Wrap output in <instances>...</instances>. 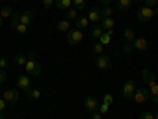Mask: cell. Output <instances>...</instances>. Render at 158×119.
<instances>
[{"mask_svg": "<svg viewBox=\"0 0 158 119\" xmlns=\"http://www.w3.org/2000/svg\"><path fill=\"white\" fill-rule=\"evenodd\" d=\"M90 119H103V114L98 113V111H94V113H92V116H90Z\"/></svg>", "mask_w": 158, "mask_h": 119, "instance_id": "cell-39", "label": "cell"}, {"mask_svg": "<svg viewBox=\"0 0 158 119\" xmlns=\"http://www.w3.org/2000/svg\"><path fill=\"white\" fill-rule=\"evenodd\" d=\"M100 25H101L103 30H111L114 25H115V21H114L112 18H103V19L100 21Z\"/></svg>", "mask_w": 158, "mask_h": 119, "instance_id": "cell-15", "label": "cell"}, {"mask_svg": "<svg viewBox=\"0 0 158 119\" xmlns=\"http://www.w3.org/2000/svg\"><path fill=\"white\" fill-rule=\"evenodd\" d=\"M100 2H101L103 5H106V7H108V5H109V3L112 2V0H100Z\"/></svg>", "mask_w": 158, "mask_h": 119, "instance_id": "cell-41", "label": "cell"}, {"mask_svg": "<svg viewBox=\"0 0 158 119\" xmlns=\"http://www.w3.org/2000/svg\"><path fill=\"white\" fill-rule=\"evenodd\" d=\"M103 49H104V46L98 42L94 48H92V54H95V56H98V54H101V52H103Z\"/></svg>", "mask_w": 158, "mask_h": 119, "instance_id": "cell-27", "label": "cell"}, {"mask_svg": "<svg viewBox=\"0 0 158 119\" xmlns=\"http://www.w3.org/2000/svg\"><path fill=\"white\" fill-rule=\"evenodd\" d=\"M131 51H135L133 43H127V45H125V48H123V52H131Z\"/></svg>", "mask_w": 158, "mask_h": 119, "instance_id": "cell-38", "label": "cell"}, {"mask_svg": "<svg viewBox=\"0 0 158 119\" xmlns=\"http://www.w3.org/2000/svg\"><path fill=\"white\" fill-rule=\"evenodd\" d=\"M84 105H85V108L89 110V111H98V107H100V103H98V99H95V97H87L85 99V102H84Z\"/></svg>", "mask_w": 158, "mask_h": 119, "instance_id": "cell-11", "label": "cell"}, {"mask_svg": "<svg viewBox=\"0 0 158 119\" xmlns=\"http://www.w3.org/2000/svg\"><path fill=\"white\" fill-rule=\"evenodd\" d=\"M131 2H141V0H131Z\"/></svg>", "mask_w": 158, "mask_h": 119, "instance_id": "cell-46", "label": "cell"}, {"mask_svg": "<svg viewBox=\"0 0 158 119\" xmlns=\"http://www.w3.org/2000/svg\"><path fill=\"white\" fill-rule=\"evenodd\" d=\"M135 90H136V86L133 81H127L123 84V90H122V94L125 99H133V94H135Z\"/></svg>", "mask_w": 158, "mask_h": 119, "instance_id": "cell-10", "label": "cell"}, {"mask_svg": "<svg viewBox=\"0 0 158 119\" xmlns=\"http://www.w3.org/2000/svg\"><path fill=\"white\" fill-rule=\"evenodd\" d=\"M153 16H155V10H153V8L142 7V8H139V10H138V19H139V21H142V22L150 21Z\"/></svg>", "mask_w": 158, "mask_h": 119, "instance_id": "cell-5", "label": "cell"}, {"mask_svg": "<svg viewBox=\"0 0 158 119\" xmlns=\"http://www.w3.org/2000/svg\"><path fill=\"white\" fill-rule=\"evenodd\" d=\"M27 94H29V99H32V100H40V99H41V90H40V89H33L32 87Z\"/></svg>", "mask_w": 158, "mask_h": 119, "instance_id": "cell-22", "label": "cell"}, {"mask_svg": "<svg viewBox=\"0 0 158 119\" xmlns=\"http://www.w3.org/2000/svg\"><path fill=\"white\" fill-rule=\"evenodd\" d=\"M144 7H149V8H156L158 7V0H144Z\"/></svg>", "mask_w": 158, "mask_h": 119, "instance_id": "cell-32", "label": "cell"}, {"mask_svg": "<svg viewBox=\"0 0 158 119\" xmlns=\"http://www.w3.org/2000/svg\"><path fill=\"white\" fill-rule=\"evenodd\" d=\"M67 42L68 45L74 46V45H79L82 42V32L79 30V29H73L70 32H67Z\"/></svg>", "mask_w": 158, "mask_h": 119, "instance_id": "cell-4", "label": "cell"}, {"mask_svg": "<svg viewBox=\"0 0 158 119\" xmlns=\"http://www.w3.org/2000/svg\"><path fill=\"white\" fill-rule=\"evenodd\" d=\"M19 21H21V15H19L18 11H16V13H13V16L10 18V27H11V29H15L16 25L19 24Z\"/></svg>", "mask_w": 158, "mask_h": 119, "instance_id": "cell-21", "label": "cell"}, {"mask_svg": "<svg viewBox=\"0 0 158 119\" xmlns=\"http://www.w3.org/2000/svg\"><path fill=\"white\" fill-rule=\"evenodd\" d=\"M133 48L138 49V51H146L149 48V43H147L146 38H136L133 42Z\"/></svg>", "mask_w": 158, "mask_h": 119, "instance_id": "cell-13", "label": "cell"}, {"mask_svg": "<svg viewBox=\"0 0 158 119\" xmlns=\"http://www.w3.org/2000/svg\"><path fill=\"white\" fill-rule=\"evenodd\" d=\"M2 25H3V19H2V18H0V27H2Z\"/></svg>", "mask_w": 158, "mask_h": 119, "instance_id": "cell-42", "label": "cell"}, {"mask_svg": "<svg viewBox=\"0 0 158 119\" xmlns=\"http://www.w3.org/2000/svg\"><path fill=\"white\" fill-rule=\"evenodd\" d=\"M87 19L89 22H100L103 19V13H101V8L98 7H94L90 11H89V15H87Z\"/></svg>", "mask_w": 158, "mask_h": 119, "instance_id": "cell-9", "label": "cell"}, {"mask_svg": "<svg viewBox=\"0 0 158 119\" xmlns=\"http://www.w3.org/2000/svg\"><path fill=\"white\" fill-rule=\"evenodd\" d=\"M103 29H101V25H95V27L94 29H92V37H94V38H97V40H100V37L103 35Z\"/></svg>", "mask_w": 158, "mask_h": 119, "instance_id": "cell-24", "label": "cell"}, {"mask_svg": "<svg viewBox=\"0 0 158 119\" xmlns=\"http://www.w3.org/2000/svg\"><path fill=\"white\" fill-rule=\"evenodd\" d=\"M155 15H158V7L155 8Z\"/></svg>", "mask_w": 158, "mask_h": 119, "instance_id": "cell-44", "label": "cell"}, {"mask_svg": "<svg viewBox=\"0 0 158 119\" xmlns=\"http://www.w3.org/2000/svg\"><path fill=\"white\" fill-rule=\"evenodd\" d=\"M108 110H109V105H108V103H104V102L98 107V113H101V114H106Z\"/></svg>", "mask_w": 158, "mask_h": 119, "instance_id": "cell-31", "label": "cell"}, {"mask_svg": "<svg viewBox=\"0 0 158 119\" xmlns=\"http://www.w3.org/2000/svg\"><path fill=\"white\" fill-rule=\"evenodd\" d=\"M139 119H155V116H153L150 111H146V113H142V114L139 116Z\"/></svg>", "mask_w": 158, "mask_h": 119, "instance_id": "cell-35", "label": "cell"}, {"mask_svg": "<svg viewBox=\"0 0 158 119\" xmlns=\"http://www.w3.org/2000/svg\"><path fill=\"white\" fill-rule=\"evenodd\" d=\"M0 119H5V116H3L2 113H0Z\"/></svg>", "mask_w": 158, "mask_h": 119, "instance_id": "cell-43", "label": "cell"}, {"mask_svg": "<svg viewBox=\"0 0 158 119\" xmlns=\"http://www.w3.org/2000/svg\"><path fill=\"white\" fill-rule=\"evenodd\" d=\"M5 81H6V73L3 68H0V84H3Z\"/></svg>", "mask_w": 158, "mask_h": 119, "instance_id": "cell-37", "label": "cell"}, {"mask_svg": "<svg viewBox=\"0 0 158 119\" xmlns=\"http://www.w3.org/2000/svg\"><path fill=\"white\" fill-rule=\"evenodd\" d=\"M123 38H125L127 43H131V42H135V40H136L135 38V32L131 30V29H128V27L123 30Z\"/></svg>", "mask_w": 158, "mask_h": 119, "instance_id": "cell-20", "label": "cell"}, {"mask_svg": "<svg viewBox=\"0 0 158 119\" xmlns=\"http://www.w3.org/2000/svg\"><path fill=\"white\" fill-rule=\"evenodd\" d=\"M41 2H43V7H44L46 10H51L52 7H54L56 0H41Z\"/></svg>", "mask_w": 158, "mask_h": 119, "instance_id": "cell-33", "label": "cell"}, {"mask_svg": "<svg viewBox=\"0 0 158 119\" xmlns=\"http://www.w3.org/2000/svg\"><path fill=\"white\" fill-rule=\"evenodd\" d=\"M35 54H30V60H27L25 62V70H27V73H30L32 76H38L40 73H41V64L40 62H36L35 59Z\"/></svg>", "mask_w": 158, "mask_h": 119, "instance_id": "cell-2", "label": "cell"}, {"mask_svg": "<svg viewBox=\"0 0 158 119\" xmlns=\"http://www.w3.org/2000/svg\"><path fill=\"white\" fill-rule=\"evenodd\" d=\"M101 13H103V18H112V13H114V10L108 5V7H104L103 10H101Z\"/></svg>", "mask_w": 158, "mask_h": 119, "instance_id": "cell-28", "label": "cell"}, {"mask_svg": "<svg viewBox=\"0 0 158 119\" xmlns=\"http://www.w3.org/2000/svg\"><path fill=\"white\" fill-rule=\"evenodd\" d=\"M153 116H155V119H158V113H155V114H153Z\"/></svg>", "mask_w": 158, "mask_h": 119, "instance_id": "cell-45", "label": "cell"}, {"mask_svg": "<svg viewBox=\"0 0 158 119\" xmlns=\"http://www.w3.org/2000/svg\"><path fill=\"white\" fill-rule=\"evenodd\" d=\"M8 65H10V60H8L6 57L0 59V68H5V67H8Z\"/></svg>", "mask_w": 158, "mask_h": 119, "instance_id": "cell-36", "label": "cell"}, {"mask_svg": "<svg viewBox=\"0 0 158 119\" xmlns=\"http://www.w3.org/2000/svg\"><path fill=\"white\" fill-rule=\"evenodd\" d=\"M18 87L21 90H27V92L32 89V81H30L29 75H19L18 76Z\"/></svg>", "mask_w": 158, "mask_h": 119, "instance_id": "cell-7", "label": "cell"}, {"mask_svg": "<svg viewBox=\"0 0 158 119\" xmlns=\"http://www.w3.org/2000/svg\"><path fill=\"white\" fill-rule=\"evenodd\" d=\"M142 78L146 84L149 86V90H150V102L152 103H158V84L155 81V76L153 73L149 70V68H144L142 70Z\"/></svg>", "mask_w": 158, "mask_h": 119, "instance_id": "cell-1", "label": "cell"}, {"mask_svg": "<svg viewBox=\"0 0 158 119\" xmlns=\"http://www.w3.org/2000/svg\"><path fill=\"white\" fill-rule=\"evenodd\" d=\"M27 60H29V57L25 56V54H18L16 59H15L16 65H25V62H27Z\"/></svg>", "mask_w": 158, "mask_h": 119, "instance_id": "cell-26", "label": "cell"}, {"mask_svg": "<svg viewBox=\"0 0 158 119\" xmlns=\"http://www.w3.org/2000/svg\"><path fill=\"white\" fill-rule=\"evenodd\" d=\"M73 5H74V8L76 10H84L85 8V0H73Z\"/></svg>", "mask_w": 158, "mask_h": 119, "instance_id": "cell-29", "label": "cell"}, {"mask_svg": "<svg viewBox=\"0 0 158 119\" xmlns=\"http://www.w3.org/2000/svg\"><path fill=\"white\" fill-rule=\"evenodd\" d=\"M111 37H112V29H111V30H106V32H103V35L100 37V43H101L103 46L109 45V43H111Z\"/></svg>", "mask_w": 158, "mask_h": 119, "instance_id": "cell-17", "label": "cell"}, {"mask_svg": "<svg viewBox=\"0 0 158 119\" xmlns=\"http://www.w3.org/2000/svg\"><path fill=\"white\" fill-rule=\"evenodd\" d=\"M21 24H24V25H30L32 22H33V13L32 11H24V13H21V21H19Z\"/></svg>", "mask_w": 158, "mask_h": 119, "instance_id": "cell-12", "label": "cell"}, {"mask_svg": "<svg viewBox=\"0 0 158 119\" xmlns=\"http://www.w3.org/2000/svg\"><path fill=\"white\" fill-rule=\"evenodd\" d=\"M94 62H95L97 67L101 68V70L108 68L109 65H111V59H109L108 56H104V54H98V56H95V57H94Z\"/></svg>", "mask_w": 158, "mask_h": 119, "instance_id": "cell-8", "label": "cell"}, {"mask_svg": "<svg viewBox=\"0 0 158 119\" xmlns=\"http://www.w3.org/2000/svg\"><path fill=\"white\" fill-rule=\"evenodd\" d=\"M56 5H57L60 10H65V11H67L68 8H71L73 0H56Z\"/></svg>", "mask_w": 158, "mask_h": 119, "instance_id": "cell-18", "label": "cell"}, {"mask_svg": "<svg viewBox=\"0 0 158 119\" xmlns=\"http://www.w3.org/2000/svg\"><path fill=\"white\" fill-rule=\"evenodd\" d=\"M13 13H15V11H13L11 7H3L2 10H0V18H2V19H8V18L13 16Z\"/></svg>", "mask_w": 158, "mask_h": 119, "instance_id": "cell-19", "label": "cell"}, {"mask_svg": "<svg viewBox=\"0 0 158 119\" xmlns=\"http://www.w3.org/2000/svg\"><path fill=\"white\" fill-rule=\"evenodd\" d=\"M6 108V102L3 100V97H0V111H5Z\"/></svg>", "mask_w": 158, "mask_h": 119, "instance_id": "cell-40", "label": "cell"}, {"mask_svg": "<svg viewBox=\"0 0 158 119\" xmlns=\"http://www.w3.org/2000/svg\"><path fill=\"white\" fill-rule=\"evenodd\" d=\"M87 25H89V19H87V18H79V19L76 21V29H79V30L85 29Z\"/></svg>", "mask_w": 158, "mask_h": 119, "instance_id": "cell-23", "label": "cell"}, {"mask_svg": "<svg viewBox=\"0 0 158 119\" xmlns=\"http://www.w3.org/2000/svg\"><path fill=\"white\" fill-rule=\"evenodd\" d=\"M57 30L59 32H70L71 30V22L68 21V19H60L59 22H57Z\"/></svg>", "mask_w": 158, "mask_h": 119, "instance_id": "cell-14", "label": "cell"}, {"mask_svg": "<svg viewBox=\"0 0 158 119\" xmlns=\"http://www.w3.org/2000/svg\"><path fill=\"white\" fill-rule=\"evenodd\" d=\"M131 5H133V2H131V0H117V10H120V11L130 10Z\"/></svg>", "mask_w": 158, "mask_h": 119, "instance_id": "cell-16", "label": "cell"}, {"mask_svg": "<svg viewBox=\"0 0 158 119\" xmlns=\"http://www.w3.org/2000/svg\"><path fill=\"white\" fill-rule=\"evenodd\" d=\"M103 100H104V103H108V105H112V102H114V97H112V94H104V97H103Z\"/></svg>", "mask_w": 158, "mask_h": 119, "instance_id": "cell-34", "label": "cell"}, {"mask_svg": "<svg viewBox=\"0 0 158 119\" xmlns=\"http://www.w3.org/2000/svg\"><path fill=\"white\" fill-rule=\"evenodd\" d=\"M15 29H16L18 33H22V35H24V33H27V25H24V24H21V22L16 25Z\"/></svg>", "mask_w": 158, "mask_h": 119, "instance_id": "cell-30", "label": "cell"}, {"mask_svg": "<svg viewBox=\"0 0 158 119\" xmlns=\"http://www.w3.org/2000/svg\"><path fill=\"white\" fill-rule=\"evenodd\" d=\"M133 99L136 103H146L150 99V90L147 87H138L133 94Z\"/></svg>", "mask_w": 158, "mask_h": 119, "instance_id": "cell-3", "label": "cell"}, {"mask_svg": "<svg viewBox=\"0 0 158 119\" xmlns=\"http://www.w3.org/2000/svg\"><path fill=\"white\" fill-rule=\"evenodd\" d=\"M77 18V10L76 8H68L67 10V19L68 21H74Z\"/></svg>", "mask_w": 158, "mask_h": 119, "instance_id": "cell-25", "label": "cell"}, {"mask_svg": "<svg viewBox=\"0 0 158 119\" xmlns=\"http://www.w3.org/2000/svg\"><path fill=\"white\" fill-rule=\"evenodd\" d=\"M3 100H5L6 103H10V105L16 103V102L19 100V92H18L16 89H6V90L3 92Z\"/></svg>", "mask_w": 158, "mask_h": 119, "instance_id": "cell-6", "label": "cell"}]
</instances>
